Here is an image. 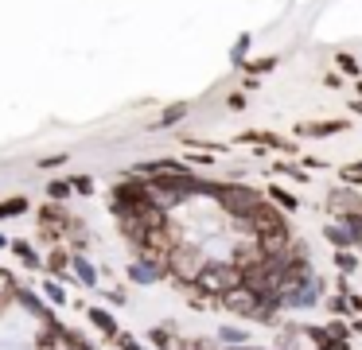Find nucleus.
<instances>
[{"label": "nucleus", "mask_w": 362, "mask_h": 350, "mask_svg": "<svg viewBox=\"0 0 362 350\" xmlns=\"http://www.w3.org/2000/svg\"><path fill=\"white\" fill-rule=\"evenodd\" d=\"M346 121H304L296 124V136H331V132H343Z\"/></svg>", "instance_id": "1"}, {"label": "nucleus", "mask_w": 362, "mask_h": 350, "mask_svg": "<svg viewBox=\"0 0 362 350\" xmlns=\"http://www.w3.org/2000/svg\"><path fill=\"white\" fill-rule=\"evenodd\" d=\"M308 334L315 339V346H320V350H351V342H346L343 334H339V339H331V331H320V327H312Z\"/></svg>", "instance_id": "2"}, {"label": "nucleus", "mask_w": 362, "mask_h": 350, "mask_svg": "<svg viewBox=\"0 0 362 350\" xmlns=\"http://www.w3.org/2000/svg\"><path fill=\"white\" fill-rule=\"evenodd\" d=\"M238 140H242V144H269V148H288V144H284L281 136H276V132H242V136H238Z\"/></svg>", "instance_id": "3"}, {"label": "nucleus", "mask_w": 362, "mask_h": 350, "mask_svg": "<svg viewBox=\"0 0 362 350\" xmlns=\"http://www.w3.org/2000/svg\"><path fill=\"white\" fill-rule=\"evenodd\" d=\"M86 315H90V323H94V327H102L105 334H121V331H117V323H113V315H105L102 308H90Z\"/></svg>", "instance_id": "4"}, {"label": "nucleus", "mask_w": 362, "mask_h": 350, "mask_svg": "<svg viewBox=\"0 0 362 350\" xmlns=\"http://www.w3.org/2000/svg\"><path fill=\"white\" fill-rule=\"evenodd\" d=\"M28 210V199H8V202H0V218H8V214H24Z\"/></svg>", "instance_id": "5"}, {"label": "nucleus", "mask_w": 362, "mask_h": 350, "mask_svg": "<svg viewBox=\"0 0 362 350\" xmlns=\"http://www.w3.org/2000/svg\"><path fill=\"white\" fill-rule=\"evenodd\" d=\"M269 199H276V202H281V206H288V210H296V206H300V202L292 199L288 191H281V187H269Z\"/></svg>", "instance_id": "6"}, {"label": "nucleus", "mask_w": 362, "mask_h": 350, "mask_svg": "<svg viewBox=\"0 0 362 350\" xmlns=\"http://www.w3.org/2000/svg\"><path fill=\"white\" fill-rule=\"evenodd\" d=\"M129 276H133L136 284H141V280H156V272H152V264H141V261H136L133 269H129Z\"/></svg>", "instance_id": "7"}, {"label": "nucleus", "mask_w": 362, "mask_h": 350, "mask_svg": "<svg viewBox=\"0 0 362 350\" xmlns=\"http://www.w3.org/2000/svg\"><path fill=\"white\" fill-rule=\"evenodd\" d=\"M74 272H78V276H82V284H94V269H90V264L86 261H82V257H74Z\"/></svg>", "instance_id": "8"}, {"label": "nucleus", "mask_w": 362, "mask_h": 350, "mask_svg": "<svg viewBox=\"0 0 362 350\" xmlns=\"http://www.w3.org/2000/svg\"><path fill=\"white\" fill-rule=\"evenodd\" d=\"M71 191H74L71 183H47V194H51V199H66Z\"/></svg>", "instance_id": "9"}, {"label": "nucleus", "mask_w": 362, "mask_h": 350, "mask_svg": "<svg viewBox=\"0 0 362 350\" xmlns=\"http://www.w3.org/2000/svg\"><path fill=\"white\" fill-rule=\"evenodd\" d=\"M327 238L335 241L339 249H343V245H351V241H354V238H351V233H346V230H331V226H327Z\"/></svg>", "instance_id": "10"}, {"label": "nucleus", "mask_w": 362, "mask_h": 350, "mask_svg": "<svg viewBox=\"0 0 362 350\" xmlns=\"http://www.w3.org/2000/svg\"><path fill=\"white\" fill-rule=\"evenodd\" d=\"M335 62H339V70H346V74H358V62H354L351 54H335Z\"/></svg>", "instance_id": "11"}, {"label": "nucleus", "mask_w": 362, "mask_h": 350, "mask_svg": "<svg viewBox=\"0 0 362 350\" xmlns=\"http://www.w3.org/2000/svg\"><path fill=\"white\" fill-rule=\"evenodd\" d=\"M16 257H20V261H28V264H35V253H32V245H24V241H16Z\"/></svg>", "instance_id": "12"}, {"label": "nucleus", "mask_w": 362, "mask_h": 350, "mask_svg": "<svg viewBox=\"0 0 362 350\" xmlns=\"http://www.w3.org/2000/svg\"><path fill=\"white\" fill-rule=\"evenodd\" d=\"M43 292H47V300H51V303H63V300H66V296H63V288H59V284H47Z\"/></svg>", "instance_id": "13"}, {"label": "nucleus", "mask_w": 362, "mask_h": 350, "mask_svg": "<svg viewBox=\"0 0 362 350\" xmlns=\"http://www.w3.org/2000/svg\"><path fill=\"white\" fill-rule=\"evenodd\" d=\"M187 113V105H175V109H168L164 113V124H172V121H180V117Z\"/></svg>", "instance_id": "14"}, {"label": "nucleus", "mask_w": 362, "mask_h": 350, "mask_svg": "<svg viewBox=\"0 0 362 350\" xmlns=\"http://www.w3.org/2000/svg\"><path fill=\"white\" fill-rule=\"evenodd\" d=\"M71 187H74V191H82V194H90V191H94V183H90L86 175H78V179H74V183H71Z\"/></svg>", "instance_id": "15"}, {"label": "nucleus", "mask_w": 362, "mask_h": 350, "mask_svg": "<svg viewBox=\"0 0 362 350\" xmlns=\"http://www.w3.org/2000/svg\"><path fill=\"white\" fill-rule=\"evenodd\" d=\"M59 163H66V156H47V160H40V168H59Z\"/></svg>", "instance_id": "16"}, {"label": "nucleus", "mask_w": 362, "mask_h": 350, "mask_svg": "<svg viewBox=\"0 0 362 350\" xmlns=\"http://www.w3.org/2000/svg\"><path fill=\"white\" fill-rule=\"evenodd\" d=\"M276 66V59H261V62H253V70H257V74H261V70H273Z\"/></svg>", "instance_id": "17"}, {"label": "nucleus", "mask_w": 362, "mask_h": 350, "mask_svg": "<svg viewBox=\"0 0 362 350\" xmlns=\"http://www.w3.org/2000/svg\"><path fill=\"white\" fill-rule=\"evenodd\" d=\"M339 269H354V257L351 253H339Z\"/></svg>", "instance_id": "18"}, {"label": "nucleus", "mask_w": 362, "mask_h": 350, "mask_svg": "<svg viewBox=\"0 0 362 350\" xmlns=\"http://www.w3.org/2000/svg\"><path fill=\"white\" fill-rule=\"evenodd\" d=\"M121 350H141V346H136L133 339H125V334H121Z\"/></svg>", "instance_id": "19"}, {"label": "nucleus", "mask_w": 362, "mask_h": 350, "mask_svg": "<svg viewBox=\"0 0 362 350\" xmlns=\"http://www.w3.org/2000/svg\"><path fill=\"white\" fill-rule=\"evenodd\" d=\"M351 331H358V334H362V319H354V323H351Z\"/></svg>", "instance_id": "20"}, {"label": "nucleus", "mask_w": 362, "mask_h": 350, "mask_svg": "<svg viewBox=\"0 0 362 350\" xmlns=\"http://www.w3.org/2000/svg\"><path fill=\"white\" fill-rule=\"evenodd\" d=\"M354 308H358V311H362V296H354Z\"/></svg>", "instance_id": "21"}]
</instances>
